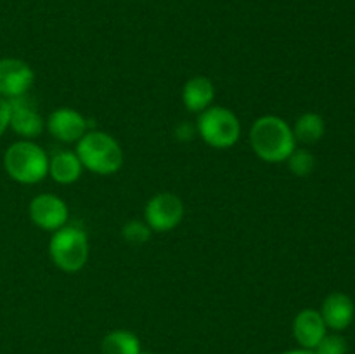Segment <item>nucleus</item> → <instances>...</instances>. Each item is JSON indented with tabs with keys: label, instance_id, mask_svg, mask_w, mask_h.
<instances>
[{
	"label": "nucleus",
	"instance_id": "1",
	"mask_svg": "<svg viewBox=\"0 0 355 354\" xmlns=\"http://www.w3.org/2000/svg\"><path fill=\"white\" fill-rule=\"evenodd\" d=\"M250 144L263 162L281 163L297 149V139L286 120L276 115H266L252 125Z\"/></svg>",
	"mask_w": 355,
	"mask_h": 354
},
{
	"label": "nucleus",
	"instance_id": "2",
	"mask_svg": "<svg viewBox=\"0 0 355 354\" xmlns=\"http://www.w3.org/2000/svg\"><path fill=\"white\" fill-rule=\"evenodd\" d=\"M76 155L83 169L97 176L116 174L123 165V151L113 135L101 130H87L76 142Z\"/></svg>",
	"mask_w": 355,
	"mask_h": 354
},
{
	"label": "nucleus",
	"instance_id": "3",
	"mask_svg": "<svg viewBox=\"0 0 355 354\" xmlns=\"http://www.w3.org/2000/svg\"><path fill=\"white\" fill-rule=\"evenodd\" d=\"M3 169L16 183L37 184L49 176V156L37 142L21 139L6 149Z\"/></svg>",
	"mask_w": 355,
	"mask_h": 354
},
{
	"label": "nucleus",
	"instance_id": "4",
	"mask_svg": "<svg viewBox=\"0 0 355 354\" xmlns=\"http://www.w3.org/2000/svg\"><path fill=\"white\" fill-rule=\"evenodd\" d=\"M52 262L64 273H78L89 259V238L76 226H62L49 242Z\"/></svg>",
	"mask_w": 355,
	"mask_h": 354
},
{
	"label": "nucleus",
	"instance_id": "5",
	"mask_svg": "<svg viewBox=\"0 0 355 354\" xmlns=\"http://www.w3.org/2000/svg\"><path fill=\"white\" fill-rule=\"evenodd\" d=\"M198 134L211 148H232L241 137V124L231 110L210 106L198 117Z\"/></svg>",
	"mask_w": 355,
	"mask_h": 354
},
{
	"label": "nucleus",
	"instance_id": "6",
	"mask_svg": "<svg viewBox=\"0 0 355 354\" xmlns=\"http://www.w3.org/2000/svg\"><path fill=\"white\" fill-rule=\"evenodd\" d=\"M184 203L177 194L158 193L146 203L144 222L151 231L166 233L182 222Z\"/></svg>",
	"mask_w": 355,
	"mask_h": 354
},
{
	"label": "nucleus",
	"instance_id": "7",
	"mask_svg": "<svg viewBox=\"0 0 355 354\" xmlns=\"http://www.w3.org/2000/svg\"><path fill=\"white\" fill-rule=\"evenodd\" d=\"M35 82V71L23 59H0V97L12 99L28 94Z\"/></svg>",
	"mask_w": 355,
	"mask_h": 354
},
{
	"label": "nucleus",
	"instance_id": "8",
	"mask_svg": "<svg viewBox=\"0 0 355 354\" xmlns=\"http://www.w3.org/2000/svg\"><path fill=\"white\" fill-rule=\"evenodd\" d=\"M68 205L64 200L51 193L35 196L30 203V219L35 226L44 231H58L68 222Z\"/></svg>",
	"mask_w": 355,
	"mask_h": 354
},
{
	"label": "nucleus",
	"instance_id": "9",
	"mask_svg": "<svg viewBox=\"0 0 355 354\" xmlns=\"http://www.w3.org/2000/svg\"><path fill=\"white\" fill-rule=\"evenodd\" d=\"M7 101H9L10 108L9 127L17 135H21L23 139H28V141H33L35 137H38L44 132L45 120L37 111L33 101L28 97V94L19 97H12V99Z\"/></svg>",
	"mask_w": 355,
	"mask_h": 354
},
{
	"label": "nucleus",
	"instance_id": "10",
	"mask_svg": "<svg viewBox=\"0 0 355 354\" xmlns=\"http://www.w3.org/2000/svg\"><path fill=\"white\" fill-rule=\"evenodd\" d=\"M45 128L62 142H78L85 135L87 120L73 108H58L45 120Z\"/></svg>",
	"mask_w": 355,
	"mask_h": 354
},
{
	"label": "nucleus",
	"instance_id": "11",
	"mask_svg": "<svg viewBox=\"0 0 355 354\" xmlns=\"http://www.w3.org/2000/svg\"><path fill=\"white\" fill-rule=\"evenodd\" d=\"M326 333H328V326L321 312L315 309H304L295 316L293 335L302 349L314 351L318 344L324 339Z\"/></svg>",
	"mask_w": 355,
	"mask_h": 354
},
{
	"label": "nucleus",
	"instance_id": "12",
	"mask_svg": "<svg viewBox=\"0 0 355 354\" xmlns=\"http://www.w3.org/2000/svg\"><path fill=\"white\" fill-rule=\"evenodd\" d=\"M321 316L324 319L328 330L333 332H343L349 328L354 321L355 305L354 301L347 294L342 292H333L324 298L321 307Z\"/></svg>",
	"mask_w": 355,
	"mask_h": 354
},
{
	"label": "nucleus",
	"instance_id": "13",
	"mask_svg": "<svg viewBox=\"0 0 355 354\" xmlns=\"http://www.w3.org/2000/svg\"><path fill=\"white\" fill-rule=\"evenodd\" d=\"M215 97V85L207 76H193L182 89V103L191 113H201L211 106Z\"/></svg>",
	"mask_w": 355,
	"mask_h": 354
},
{
	"label": "nucleus",
	"instance_id": "14",
	"mask_svg": "<svg viewBox=\"0 0 355 354\" xmlns=\"http://www.w3.org/2000/svg\"><path fill=\"white\" fill-rule=\"evenodd\" d=\"M83 165L73 151H58L49 158V176L58 184H73L82 176Z\"/></svg>",
	"mask_w": 355,
	"mask_h": 354
},
{
	"label": "nucleus",
	"instance_id": "15",
	"mask_svg": "<svg viewBox=\"0 0 355 354\" xmlns=\"http://www.w3.org/2000/svg\"><path fill=\"white\" fill-rule=\"evenodd\" d=\"M103 354H139L141 340L128 330H113L101 342Z\"/></svg>",
	"mask_w": 355,
	"mask_h": 354
},
{
	"label": "nucleus",
	"instance_id": "16",
	"mask_svg": "<svg viewBox=\"0 0 355 354\" xmlns=\"http://www.w3.org/2000/svg\"><path fill=\"white\" fill-rule=\"evenodd\" d=\"M293 134L297 142L304 144H315L322 139L326 132L324 118L318 113H304L297 121H295Z\"/></svg>",
	"mask_w": 355,
	"mask_h": 354
},
{
	"label": "nucleus",
	"instance_id": "17",
	"mask_svg": "<svg viewBox=\"0 0 355 354\" xmlns=\"http://www.w3.org/2000/svg\"><path fill=\"white\" fill-rule=\"evenodd\" d=\"M288 167H290L291 174L298 177H307L309 174L314 172L315 169V158L311 151L307 149H295L290 156H288Z\"/></svg>",
	"mask_w": 355,
	"mask_h": 354
},
{
	"label": "nucleus",
	"instance_id": "18",
	"mask_svg": "<svg viewBox=\"0 0 355 354\" xmlns=\"http://www.w3.org/2000/svg\"><path fill=\"white\" fill-rule=\"evenodd\" d=\"M121 236L130 245H142L151 238V228L144 221H128L121 229Z\"/></svg>",
	"mask_w": 355,
	"mask_h": 354
},
{
	"label": "nucleus",
	"instance_id": "19",
	"mask_svg": "<svg viewBox=\"0 0 355 354\" xmlns=\"http://www.w3.org/2000/svg\"><path fill=\"white\" fill-rule=\"evenodd\" d=\"M347 351H349L347 340L338 332H335L326 333L324 339L314 349V354H347Z\"/></svg>",
	"mask_w": 355,
	"mask_h": 354
},
{
	"label": "nucleus",
	"instance_id": "20",
	"mask_svg": "<svg viewBox=\"0 0 355 354\" xmlns=\"http://www.w3.org/2000/svg\"><path fill=\"white\" fill-rule=\"evenodd\" d=\"M9 118H10L9 101L0 97V137H2L3 132L9 128Z\"/></svg>",
	"mask_w": 355,
	"mask_h": 354
},
{
	"label": "nucleus",
	"instance_id": "21",
	"mask_svg": "<svg viewBox=\"0 0 355 354\" xmlns=\"http://www.w3.org/2000/svg\"><path fill=\"white\" fill-rule=\"evenodd\" d=\"M283 354H314V351H309V349H293V351H286Z\"/></svg>",
	"mask_w": 355,
	"mask_h": 354
},
{
	"label": "nucleus",
	"instance_id": "22",
	"mask_svg": "<svg viewBox=\"0 0 355 354\" xmlns=\"http://www.w3.org/2000/svg\"><path fill=\"white\" fill-rule=\"evenodd\" d=\"M139 354H153V353H144V351H141V353H139Z\"/></svg>",
	"mask_w": 355,
	"mask_h": 354
}]
</instances>
